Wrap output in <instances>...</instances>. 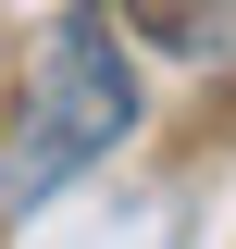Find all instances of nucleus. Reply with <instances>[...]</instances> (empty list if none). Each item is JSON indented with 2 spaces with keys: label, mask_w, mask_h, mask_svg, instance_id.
I'll return each instance as SVG.
<instances>
[{
  "label": "nucleus",
  "mask_w": 236,
  "mask_h": 249,
  "mask_svg": "<svg viewBox=\"0 0 236 249\" xmlns=\"http://www.w3.org/2000/svg\"><path fill=\"white\" fill-rule=\"evenodd\" d=\"M137 137V62H124L112 13H62L50 50H37V100L0 150V212H37L62 175H87L100 150Z\"/></svg>",
  "instance_id": "obj_1"
}]
</instances>
